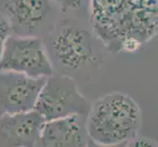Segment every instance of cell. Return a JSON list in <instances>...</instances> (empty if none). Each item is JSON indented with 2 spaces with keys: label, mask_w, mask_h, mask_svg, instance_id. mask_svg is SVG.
<instances>
[{
  "label": "cell",
  "mask_w": 158,
  "mask_h": 147,
  "mask_svg": "<svg viewBox=\"0 0 158 147\" xmlns=\"http://www.w3.org/2000/svg\"><path fill=\"white\" fill-rule=\"evenodd\" d=\"M143 123L139 104L124 92H111L90 105L86 129L90 142L99 146H129Z\"/></svg>",
  "instance_id": "2"
},
{
  "label": "cell",
  "mask_w": 158,
  "mask_h": 147,
  "mask_svg": "<svg viewBox=\"0 0 158 147\" xmlns=\"http://www.w3.org/2000/svg\"><path fill=\"white\" fill-rule=\"evenodd\" d=\"M86 116L84 114H74L44 122L39 146H88L90 140L86 129Z\"/></svg>",
  "instance_id": "8"
},
{
  "label": "cell",
  "mask_w": 158,
  "mask_h": 147,
  "mask_svg": "<svg viewBox=\"0 0 158 147\" xmlns=\"http://www.w3.org/2000/svg\"><path fill=\"white\" fill-rule=\"evenodd\" d=\"M4 10L11 28L32 31L47 17L50 6L47 0H7Z\"/></svg>",
  "instance_id": "9"
},
{
  "label": "cell",
  "mask_w": 158,
  "mask_h": 147,
  "mask_svg": "<svg viewBox=\"0 0 158 147\" xmlns=\"http://www.w3.org/2000/svg\"><path fill=\"white\" fill-rule=\"evenodd\" d=\"M129 146H158V142L146 137H137L129 144Z\"/></svg>",
  "instance_id": "12"
},
{
  "label": "cell",
  "mask_w": 158,
  "mask_h": 147,
  "mask_svg": "<svg viewBox=\"0 0 158 147\" xmlns=\"http://www.w3.org/2000/svg\"><path fill=\"white\" fill-rule=\"evenodd\" d=\"M89 107L74 79L52 75L43 84L34 110L46 122L74 114L88 115Z\"/></svg>",
  "instance_id": "3"
},
{
  "label": "cell",
  "mask_w": 158,
  "mask_h": 147,
  "mask_svg": "<svg viewBox=\"0 0 158 147\" xmlns=\"http://www.w3.org/2000/svg\"><path fill=\"white\" fill-rule=\"evenodd\" d=\"M64 9H78L84 5L85 0H55Z\"/></svg>",
  "instance_id": "11"
},
{
  "label": "cell",
  "mask_w": 158,
  "mask_h": 147,
  "mask_svg": "<svg viewBox=\"0 0 158 147\" xmlns=\"http://www.w3.org/2000/svg\"><path fill=\"white\" fill-rule=\"evenodd\" d=\"M51 51L56 61L70 70H77L94 59L92 36L77 26L67 25L59 28L51 39Z\"/></svg>",
  "instance_id": "6"
},
{
  "label": "cell",
  "mask_w": 158,
  "mask_h": 147,
  "mask_svg": "<svg viewBox=\"0 0 158 147\" xmlns=\"http://www.w3.org/2000/svg\"><path fill=\"white\" fill-rule=\"evenodd\" d=\"M0 70L32 78H48L54 73L42 39L35 36L9 35L0 57Z\"/></svg>",
  "instance_id": "4"
},
{
  "label": "cell",
  "mask_w": 158,
  "mask_h": 147,
  "mask_svg": "<svg viewBox=\"0 0 158 147\" xmlns=\"http://www.w3.org/2000/svg\"><path fill=\"white\" fill-rule=\"evenodd\" d=\"M46 79L0 70V116L34 110Z\"/></svg>",
  "instance_id": "5"
},
{
  "label": "cell",
  "mask_w": 158,
  "mask_h": 147,
  "mask_svg": "<svg viewBox=\"0 0 158 147\" xmlns=\"http://www.w3.org/2000/svg\"><path fill=\"white\" fill-rule=\"evenodd\" d=\"M11 32V26L9 24L8 19L5 16L0 13V57L4 48L5 41L8 39Z\"/></svg>",
  "instance_id": "10"
},
{
  "label": "cell",
  "mask_w": 158,
  "mask_h": 147,
  "mask_svg": "<svg viewBox=\"0 0 158 147\" xmlns=\"http://www.w3.org/2000/svg\"><path fill=\"white\" fill-rule=\"evenodd\" d=\"M43 119L35 110L0 116V147L39 146Z\"/></svg>",
  "instance_id": "7"
},
{
  "label": "cell",
  "mask_w": 158,
  "mask_h": 147,
  "mask_svg": "<svg viewBox=\"0 0 158 147\" xmlns=\"http://www.w3.org/2000/svg\"><path fill=\"white\" fill-rule=\"evenodd\" d=\"M91 19L109 47L135 51L158 34V0H91Z\"/></svg>",
  "instance_id": "1"
}]
</instances>
